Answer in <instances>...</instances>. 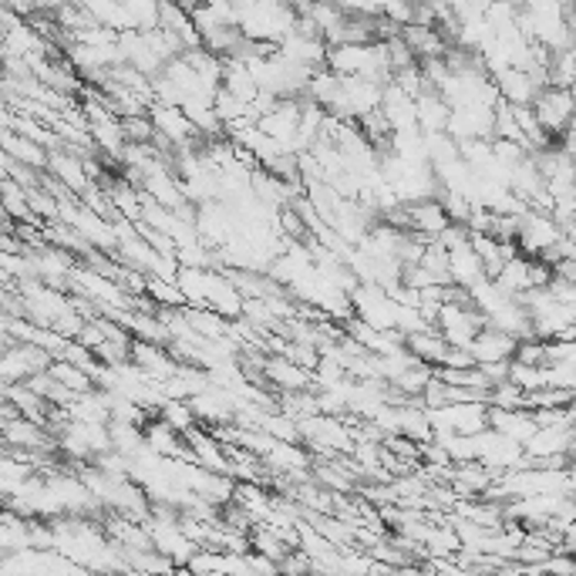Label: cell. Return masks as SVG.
Returning <instances> with one entry per match:
<instances>
[{"label": "cell", "mask_w": 576, "mask_h": 576, "mask_svg": "<svg viewBox=\"0 0 576 576\" xmlns=\"http://www.w3.org/2000/svg\"><path fill=\"white\" fill-rule=\"evenodd\" d=\"M300 21V11L287 0H246L236 11V24L246 41L256 44H280Z\"/></svg>", "instance_id": "obj_1"}, {"label": "cell", "mask_w": 576, "mask_h": 576, "mask_svg": "<svg viewBox=\"0 0 576 576\" xmlns=\"http://www.w3.org/2000/svg\"><path fill=\"white\" fill-rule=\"evenodd\" d=\"M0 573L4 576H78L88 573L81 563L65 556L62 550H47V546H31V550H14L0 556Z\"/></svg>", "instance_id": "obj_2"}, {"label": "cell", "mask_w": 576, "mask_h": 576, "mask_svg": "<svg viewBox=\"0 0 576 576\" xmlns=\"http://www.w3.org/2000/svg\"><path fill=\"white\" fill-rule=\"evenodd\" d=\"M566 240V226L546 213V209H527V213L519 217V233H516V243L527 256H540V259H550L553 250Z\"/></svg>", "instance_id": "obj_3"}, {"label": "cell", "mask_w": 576, "mask_h": 576, "mask_svg": "<svg viewBox=\"0 0 576 576\" xmlns=\"http://www.w3.org/2000/svg\"><path fill=\"white\" fill-rule=\"evenodd\" d=\"M385 101V81L364 78V75H351L341 81V95L331 104V115L347 119V122H361L364 115H372L381 109Z\"/></svg>", "instance_id": "obj_4"}, {"label": "cell", "mask_w": 576, "mask_h": 576, "mask_svg": "<svg viewBox=\"0 0 576 576\" xmlns=\"http://www.w3.org/2000/svg\"><path fill=\"white\" fill-rule=\"evenodd\" d=\"M152 122H155V142L163 148L176 152V148H189V145H202V132L192 125V119L182 112V104H169V101H155L148 109Z\"/></svg>", "instance_id": "obj_5"}, {"label": "cell", "mask_w": 576, "mask_h": 576, "mask_svg": "<svg viewBox=\"0 0 576 576\" xmlns=\"http://www.w3.org/2000/svg\"><path fill=\"white\" fill-rule=\"evenodd\" d=\"M435 328L442 331V337L455 347H468L476 341V334L486 328V318L483 310L468 300V297H455V300H445L442 310H439V321Z\"/></svg>", "instance_id": "obj_6"}, {"label": "cell", "mask_w": 576, "mask_h": 576, "mask_svg": "<svg viewBox=\"0 0 576 576\" xmlns=\"http://www.w3.org/2000/svg\"><path fill=\"white\" fill-rule=\"evenodd\" d=\"M429 418L435 432L476 435L489 429V401H448V405L429 408Z\"/></svg>", "instance_id": "obj_7"}, {"label": "cell", "mask_w": 576, "mask_h": 576, "mask_svg": "<svg viewBox=\"0 0 576 576\" xmlns=\"http://www.w3.org/2000/svg\"><path fill=\"white\" fill-rule=\"evenodd\" d=\"M573 448H576V432L569 422H543L527 442L530 462H543V465H566Z\"/></svg>", "instance_id": "obj_8"}, {"label": "cell", "mask_w": 576, "mask_h": 576, "mask_svg": "<svg viewBox=\"0 0 576 576\" xmlns=\"http://www.w3.org/2000/svg\"><path fill=\"white\" fill-rule=\"evenodd\" d=\"M51 357L44 347L31 344V341H11L4 347V357H0V378L4 385H18V381H31L34 375L51 368Z\"/></svg>", "instance_id": "obj_9"}, {"label": "cell", "mask_w": 576, "mask_h": 576, "mask_svg": "<svg viewBox=\"0 0 576 576\" xmlns=\"http://www.w3.org/2000/svg\"><path fill=\"white\" fill-rule=\"evenodd\" d=\"M533 109L543 122V129L553 135V139H563L566 129L576 122V101H573V88H563V85H546L540 88Z\"/></svg>", "instance_id": "obj_10"}, {"label": "cell", "mask_w": 576, "mask_h": 576, "mask_svg": "<svg viewBox=\"0 0 576 576\" xmlns=\"http://www.w3.org/2000/svg\"><path fill=\"white\" fill-rule=\"evenodd\" d=\"M27 250H31V259H34V274H37V280H44V284H51V287L68 290L71 274L78 270L81 256L71 253V250H65V246L47 243V240L37 243V246H27Z\"/></svg>", "instance_id": "obj_11"}, {"label": "cell", "mask_w": 576, "mask_h": 576, "mask_svg": "<svg viewBox=\"0 0 576 576\" xmlns=\"http://www.w3.org/2000/svg\"><path fill=\"white\" fill-rule=\"evenodd\" d=\"M455 142L496 139V104H458L448 115L445 129Z\"/></svg>", "instance_id": "obj_12"}, {"label": "cell", "mask_w": 576, "mask_h": 576, "mask_svg": "<svg viewBox=\"0 0 576 576\" xmlns=\"http://www.w3.org/2000/svg\"><path fill=\"white\" fill-rule=\"evenodd\" d=\"M4 445L55 455L58 452V435L51 432L47 425L34 422V418H27V414H14V418H4Z\"/></svg>", "instance_id": "obj_13"}, {"label": "cell", "mask_w": 576, "mask_h": 576, "mask_svg": "<svg viewBox=\"0 0 576 576\" xmlns=\"http://www.w3.org/2000/svg\"><path fill=\"white\" fill-rule=\"evenodd\" d=\"M264 378H267V385H274L277 391H310L313 385H318L313 372L303 368V364H297V361L287 357V354H270V357L264 361Z\"/></svg>", "instance_id": "obj_14"}, {"label": "cell", "mask_w": 576, "mask_h": 576, "mask_svg": "<svg viewBox=\"0 0 576 576\" xmlns=\"http://www.w3.org/2000/svg\"><path fill=\"white\" fill-rule=\"evenodd\" d=\"M47 173L55 176L62 186H68L75 196H85V189L91 186V176H88V166H85V155L78 148H51V163H47Z\"/></svg>", "instance_id": "obj_15"}, {"label": "cell", "mask_w": 576, "mask_h": 576, "mask_svg": "<svg viewBox=\"0 0 576 576\" xmlns=\"http://www.w3.org/2000/svg\"><path fill=\"white\" fill-rule=\"evenodd\" d=\"M448 226H452V217H448L442 196H432V199L408 206V230L411 233L425 236V240H439Z\"/></svg>", "instance_id": "obj_16"}, {"label": "cell", "mask_w": 576, "mask_h": 576, "mask_svg": "<svg viewBox=\"0 0 576 576\" xmlns=\"http://www.w3.org/2000/svg\"><path fill=\"white\" fill-rule=\"evenodd\" d=\"M489 425L496 432H502L506 439L527 445L533 439V432L540 429V418L533 408H492L489 405Z\"/></svg>", "instance_id": "obj_17"}, {"label": "cell", "mask_w": 576, "mask_h": 576, "mask_svg": "<svg viewBox=\"0 0 576 576\" xmlns=\"http://www.w3.org/2000/svg\"><path fill=\"white\" fill-rule=\"evenodd\" d=\"M492 78H496V88H499L502 101H509V104H533L536 95H540V88H546V85H543L533 71H527V68H502V71H496Z\"/></svg>", "instance_id": "obj_18"}, {"label": "cell", "mask_w": 576, "mask_h": 576, "mask_svg": "<svg viewBox=\"0 0 576 576\" xmlns=\"http://www.w3.org/2000/svg\"><path fill=\"white\" fill-rule=\"evenodd\" d=\"M516 347H519V337H512V334H506V331H499V328H492V324H486V328L476 334V341L468 344V351H473L476 364L512 361V357H516Z\"/></svg>", "instance_id": "obj_19"}, {"label": "cell", "mask_w": 576, "mask_h": 576, "mask_svg": "<svg viewBox=\"0 0 576 576\" xmlns=\"http://www.w3.org/2000/svg\"><path fill=\"white\" fill-rule=\"evenodd\" d=\"M401 34H405V41L411 44V51L418 55V62L445 58V55H448V47H452L439 24H408Z\"/></svg>", "instance_id": "obj_20"}, {"label": "cell", "mask_w": 576, "mask_h": 576, "mask_svg": "<svg viewBox=\"0 0 576 576\" xmlns=\"http://www.w3.org/2000/svg\"><path fill=\"white\" fill-rule=\"evenodd\" d=\"M4 152H8V155H14L18 163L31 166V169H41V173H47V163H51V148H44L41 142H34V139H27V135L14 132V129H4Z\"/></svg>", "instance_id": "obj_21"}, {"label": "cell", "mask_w": 576, "mask_h": 576, "mask_svg": "<svg viewBox=\"0 0 576 576\" xmlns=\"http://www.w3.org/2000/svg\"><path fill=\"white\" fill-rule=\"evenodd\" d=\"M448 115H452V104L435 88L418 95V129L422 132H445Z\"/></svg>", "instance_id": "obj_22"}, {"label": "cell", "mask_w": 576, "mask_h": 576, "mask_svg": "<svg viewBox=\"0 0 576 576\" xmlns=\"http://www.w3.org/2000/svg\"><path fill=\"white\" fill-rule=\"evenodd\" d=\"M85 8H88V14L95 18V24L112 27V31H119V34L139 27L135 18H132V11L122 4V0H85Z\"/></svg>", "instance_id": "obj_23"}, {"label": "cell", "mask_w": 576, "mask_h": 576, "mask_svg": "<svg viewBox=\"0 0 576 576\" xmlns=\"http://www.w3.org/2000/svg\"><path fill=\"white\" fill-rule=\"evenodd\" d=\"M408 347H411V354L418 361H425V364H432V368H439L452 344L442 337L439 328H425V331H418V334H408Z\"/></svg>", "instance_id": "obj_24"}, {"label": "cell", "mask_w": 576, "mask_h": 576, "mask_svg": "<svg viewBox=\"0 0 576 576\" xmlns=\"http://www.w3.org/2000/svg\"><path fill=\"white\" fill-rule=\"evenodd\" d=\"M51 375H55L65 388H71L75 395H81V391H88V388L98 385L88 368H81V364H75V361H65V357L51 361Z\"/></svg>", "instance_id": "obj_25"}, {"label": "cell", "mask_w": 576, "mask_h": 576, "mask_svg": "<svg viewBox=\"0 0 576 576\" xmlns=\"http://www.w3.org/2000/svg\"><path fill=\"white\" fill-rule=\"evenodd\" d=\"M145 300H152L155 307H186V293L179 287V280L169 277H152L145 284Z\"/></svg>", "instance_id": "obj_26"}, {"label": "cell", "mask_w": 576, "mask_h": 576, "mask_svg": "<svg viewBox=\"0 0 576 576\" xmlns=\"http://www.w3.org/2000/svg\"><path fill=\"white\" fill-rule=\"evenodd\" d=\"M509 381H512V385H519L522 391L546 388V364H527V361H516V357H512Z\"/></svg>", "instance_id": "obj_27"}, {"label": "cell", "mask_w": 576, "mask_h": 576, "mask_svg": "<svg viewBox=\"0 0 576 576\" xmlns=\"http://www.w3.org/2000/svg\"><path fill=\"white\" fill-rule=\"evenodd\" d=\"M4 176L14 179V182H21V186H27V189H34V186L44 182V173L41 169H31V166L18 163L14 155H8V152H4Z\"/></svg>", "instance_id": "obj_28"}, {"label": "cell", "mask_w": 576, "mask_h": 576, "mask_svg": "<svg viewBox=\"0 0 576 576\" xmlns=\"http://www.w3.org/2000/svg\"><path fill=\"white\" fill-rule=\"evenodd\" d=\"M563 550H566V553H573V556H576V519H573V522H569V530H566V533H563Z\"/></svg>", "instance_id": "obj_29"}, {"label": "cell", "mask_w": 576, "mask_h": 576, "mask_svg": "<svg viewBox=\"0 0 576 576\" xmlns=\"http://www.w3.org/2000/svg\"><path fill=\"white\" fill-rule=\"evenodd\" d=\"M566 21H569V34H573V44H576V4L569 8V14H566Z\"/></svg>", "instance_id": "obj_30"}, {"label": "cell", "mask_w": 576, "mask_h": 576, "mask_svg": "<svg viewBox=\"0 0 576 576\" xmlns=\"http://www.w3.org/2000/svg\"><path fill=\"white\" fill-rule=\"evenodd\" d=\"M566 240L576 246V220H569V223H566Z\"/></svg>", "instance_id": "obj_31"}, {"label": "cell", "mask_w": 576, "mask_h": 576, "mask_svg": "<svg viewBox=\"0 0 576 576\" xmlns=\"http://www.w3.org/2000/svg\"><path fill=\"white\" fill-rule=\"evenodd\" d=\"M176 4H182V8H189V11H192V8L199 4V0H176Z\"/></svg>", "instance_id": "obj_32"}, {"label": "cell", "mask_w": 576, "mask_h": 576, "mask_svg": "<svg viewBox=\"0 0 576 576\" xmlns=\"http://www.w3.org/2000/svg\"><path fill=\"white\" fill-rule=\"evenodd\" d=\"M573 101H576V85H573Z\"/></svg>", "instance_id": "obj_33"}, {"label": "cell", "mask_w": 576, "mask_h": 576, "mask_svg": "<svg viewBox=\"0 0 576 576\" xmlns=\"http://www.w3.org/2000/svg\"><path fill=\"white\" fill-rule=\"evenodd\" d=\"M287 4H293V0H287Z\"/></svg>", "instance_id": "obj_34"}]
</instances>
